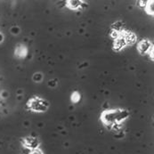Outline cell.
Returning <instances> with one entry per match:
<instances>
[{
  "mask_svg": "<svg viewBox=\"0 0 154 154\" xmlns=\"http://www.w3.org/2000/svg\"><path fill=\"white\" fill-rule=\"evenodd\" d=\"M32 154H41V153H40L39 152H34Z\"/></svg>",
  "mask_w": 154,
  "mask_h": 154,
  "instance_id": "obj_1",
  "label": "cell"
}]
</instances>
